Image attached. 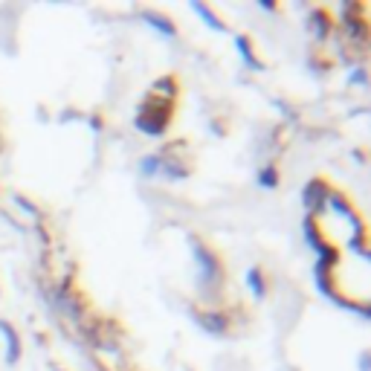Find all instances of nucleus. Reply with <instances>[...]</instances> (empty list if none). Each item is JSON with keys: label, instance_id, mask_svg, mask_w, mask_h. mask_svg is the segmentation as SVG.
<instances>
[{"label": "nucleus", "instance_id": "1", "mask_svg": "<svg viewBox=\"0 0 371 371\" xmlns=\"http://www.w3.org/2000/svg\"><path fill=\"white\" fill-rule=\"evenodd\" d=\"M189 250H191V261H194L197 293H201L203 299H212V296L224 287V264L215 256V250H209L197 235H189Z\"/></svg>", "mask_w": 371, "mask_h": 371}, {"label": "nucleus", "instance_id": "2", "mask_svg": "<svg viewBox=\"0 0 371 371\" xmlns=\"http://www.w3.org/2000/svg\"><path fill=\"white\" fill-rule=\"evenodd\" d=\"M171 116V108H165V99H157V96H148L142 108L137 111V119H134V128L148 134V137H163L168 131V119Z\"/></svg>", "mask_w": 371, "mask_h": 371}, {"label": "nucleus", "instance_id": "3", "mask_svg": "<svg viewBox=\"0 0 371 371\" xmlns=\"http://www.w3.org/2000/svg\"><path fill=\"white\" fill-rule=\"evenodd\" d=\"M328 197H331V186L325 177H313L308 180V186L302 189V203L310 212V218L325 215L328 212Z\"/></svg>", "mask_w": 371, "mask_h": 371}, {"label": "nucleus", "instance_id": "4", "mask_svg": "<svg viewBox=\"0 0 371 371\" xmlns=\"http://www.w3.org/2000/svg\"><path fill=\"white\" fill-rule=\"evenodd\" d=\"M191 319L212 337H224L229 331V316L220 313V310H212V308L209 310H191Z\"/></svg>", "mask_w": 371, "mask_h": 371}, {"label": "nucleus", "instance_id": "5", "mask_svg": "<svg viewBox=\"0 0 371 371\" xmlns=\"http://www.w3.org/2000/svg\"><path fill=\"white\" fill-rule=\"evenodd\" d=\"M331 30H334V20H331L328 9H310V15H308V32L316 41H328Z\"/></svg>", "mask_w": 371, "mask_h": 371}, {"label": "nucleus", "instance_id": "6", "mask_svg": "<svg viewBox=\"0 0 371 371\" xmlns=\"http://www.w3.org/2000/svg\"><path fill=\"white\" fill-rule=\"evenodd\" d=\"M139 18L151 27L154 32H160V35H165V38H177V27H175V20L171 18H165L163 12H154V9H142L139 12Z\"/></svg>", "mask_w": 371, "mask_h": 371}, {"label": "nucleus", "instance_id": "7", "mask_svg": "<svg viewBox=\"0 0 371 371\" xmlns=\"http://www.w3.org/2000/svg\"><path fill=\"white\" fill-rule=\"evenodd\" d=\"M0 337H4V342H6V365H15L18 360H20V337H18V331L12 328V322H6V319H0Z\"/></svg>", "mask_w": 371, "mask_h": 371}, {"label": "nucleus", "instance_id": "8", "mask_svg": "<svg viewBox=\"0 0 371 371\" xmlns=\"http://www.w3.org/2000/svg\"><path fill=\"white\" fill-rule=\"evenodd\" d=\"M235 46H238V56H241V61L246 64V70H264L261 58L256 56V49H253L250 35H235Z\"/></svg>", "mask_w": 371, "mask_h": 371}, {"label": "nucleus", "instance_id": "9", "mask_svg": "<svg viewBox=\"0 0 371 371\" xmlns=\"http://www.w3.org/2000/svg\"><path fill=\"white\" fill-rule=\"evenodd\" d=\"M302 232H305V244L310 246L313 253H322V246H325V238H322V229H319L316 224V218H305V224H302Z\"/></svg>", "mask_w": 371, "mask_h": 371}, {"label": "nucleus", "instance_id": "10", "mask_svg": "<svg viewBox=\"0 0 371 371\" xmlns=\"http://www.w3.org/2000/svg\"><path fill=\"white\" fill-rule=\"evenodd\" d=\"M246 287H250L256 302L267 299V282H264V270L261 267H250V270H246Z\"/></svg>", "mask_w": 371, "mask_h": 371}, {"label": "nucleus", "instance_id": "11", "mask_svg": "<svg viewBox=\"0 0 371 371\" xmlns=\"http://www.w3.org/2000/svg\"><path fill=\"white\" fill-rule=\"evenodd\" d=\"M160 175H163L165 180H186V177H189V165H183V163H177V160L163 157V168H160Z\"/></svg>", "mask_w": 371, "mask_h": 371}, {"label": "nucleus", "instance_id": "12", "mask_svg": "<svg viewBox=\"0 0 371 371\" xmlns=\"http://www.w3.org/2000/svg\"><path fill=\"white\" fill-rule=\"evenodd\" d=\"M258 189H264V191H273V189H279V168L270 163V165H261L258 168Z\"/></svg>", "mask_w": 371, "mask_h": 371}, {"label": "nucleus", "instance_id": "13", "mask_svg": "<svg viewBox=\"0 0 371 371\" xmlns=\"http://www.w3.org/2000/svg\"><path fill=\"white\" fill-rule=\"evenodd\" d=\"M191 9L203 18V23H206L209 30H215V32H227V23L220 20V18H218V15H215V12H212L206 4H191Z\"/></svg>", "mask_w": 371, "mask_h": 371}, {"label": "nucleus", "instance_id": "14", "mask_svg": "<svg viewBox=\"0 0 371 371\" xmlns=\"http://www.w3.org/2000/svg\"><path fill=\"white\" fill-rule=\"evenodd\" d=\"M163 168V154H145L139 160V175L142 177H157Z\"/></svg>", "mask_w": 371, "mask_h": 371}, {"label": "nucleus", "instance_id": "15", "mask_svg": "<svg viewBox=\"0 0 371 371\" xmlns=\"http://www.w3.org/2000/svg\"><path fill=\"white\" fill-rule=\"evenodd\" d=\"M12 201H15V203H18L23 212H27V215H32V218H38V220H41V209H38L32 201H27V197H23V194H12Z\"/></svg>", "mask_w": 371, "mask_h": 371}, {"label": "nucleus", "instance_id": "16", "mask_svg": "<svg viewBox=\"0 0 371 371\" xmlns=\"http://www.w3.org/2000/svg\"><path fill=\"white\" fill-rule=\"evenodd\" d=\"M154 90H168V99H175L177 96V82L171 76H163V79L154 82Z\"/></svg>", "mask_w": 371, "mask_h": 371}, {"label": "nucleus", "instance_id": "17", "mask_svg": "<svg viewBox=\"0 0 371 371\" xmlns=\"http://www.w3.org/2000/svg\"><path fill=\"white\" fill-rule=\"evenodd\" d=\"M348 82H351V84H360V87H365V84H368V76H365V70H363V67H360V70H354L351 76H348Z\"/></svg>", "mask_w": 371, "mask_h": 371}, {"label": "nucleus", "instance_id": "18", "mask_svg": "<svg viewBox=\"0 0 371 371\" xmlns=\"http://www.w3.org/2000/svg\"><path fill=\"white\" fill-rule=\"evenodd\" d=\"M90 128H93L96 134L102 131V128H105V125H102V116H90Z\"/></svg>", "mask_w": 371, "mask_h": 371}, {"label": "nucleus", "instance_id": "19", "mask_svg": "<svg viewBox=\"0 0 371 371\" xmlns=\"http://www.w3.org/2000/svg\"><path fill=\"white\" fill-rule=\"evenodd\" d=\"M258 6H261L264 12H276V4H273V0H258Z\"/></svg>", "mask_w": 371, "mask_h": 371}, {"label": "nucleus", "instance_id": "20", "mask_svg": "<svg viewBox=\"0 0 371 371\" xmlns=\"http://www.w3.org/2000/svg\"><path fill=\"white\" fill-rule=\"evenodd\" d=\"M360 371H368V351L360 354Z\"/></svg>", "mask_w": 371, "mask_h": 371}]
</instances>
